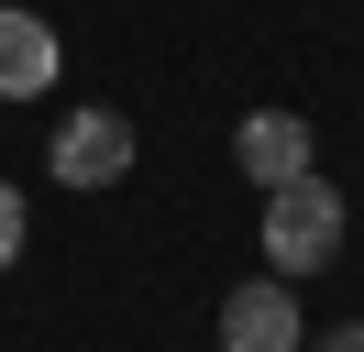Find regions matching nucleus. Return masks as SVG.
Segmentation results:
<instances>
[{
    "label": "nucleus",
    "mask_w": 364,
    "mask_h": 352,
    "mask_svg": "<svg viewBox=\"0 0 364 352\" xmlns=\"http://www.w3.org/2000/svg\"><path fill=\"white\" fill-rule=\"evenodd\" d=\"M342 253V187L331 176H287V187H265V275H320V264Z\"/></svg>",
    "instance_id": "f257e3e1"
},
{
    "label": "nucleus",
    "mask_w": 364,
    "mask_h": 352,
    "mask_svg": "<svg viewBox=\"0 0 364 352\" xmlns=\"http://www.w3.org/2000/svg\"><path fill=\"white\" fill-rule=\"evenodd\" d=\"M45 165H55V187H122L133 176V121L122 110H67L55 143H45Z\"/></svg>",
    "instance_id": "f03ea898"
},
{
    "label": "nucleus",
    "mask_w": 364,
    "mask_h": 352,
    "mask_svg": "<svg viewBox=\"0 0 364 352\" xmlns=\"http://www.w3.org/2000/svg\"><path fill=\"white\" fill-rule=\"evenodd\" d=\"M309 330H298V286L287 275H243L221 297V352H298Z\"/></svg>",
    "instance_id": "7ed1b4c3"
},
{
    "label": "nucleus",
    "mask_w": 364,
    "mask_h": 352,
    "mask_svg": "<svg viewBox=\"0 0 364 352\" xmlns=\"http://www.w3.org/2000/svg\"><path fill=\"white\" fill-rule=\"evenodd\" d=\"M232 165H243L254 187H287V176H309V165H320V143H309V121H298V110H243Z\"/></svg>",
    "instance_id": "20e7f679"
},
{
    "label": "nucleus",
    "mask_w": 364,
    "mask_h": 352,
    "mask_svg": "<svg viewBox=\"0 0 364 352\" xmlns=\"http://www.w3.org/2000/svg\"><path fill=\"white\" fill-rule=\"evenodd\" d=\"M55 77H67V44H55V22L0 0V99H45Z\"/></svg>",
    "instance_id": "39448f33"
},
{
    "label": "nucleus",
    "mask_w": 364,
    "mask_h": 352,
    "mask_svg": "<svg viewBox=\"0 0 364 352\" xmlns=\"http://www.w3.org/2000/svg\"><path fill=\"white\" fill-rule=\"evenodd\" d=\"M23 242H33V209H23V187H11V176H0V275H11V264H23Z\"/></svg>",
    "instance_id": "423d86ee"
},
{
    "label": "nucleus",
    "mask_w": 364,
    "mask_h": 352,
    "mask_svg": "<svg viewBox=\"0 0 364 352\" xmlns=\"http://www.w3.org/2000/svg\"><path fill=\"white\" fill-rule=\"evenodd\" d=\"M298 352H364V319H342L331 341H298Z\"/></svg>",
    "instance_id": "0eeeda50"
}]
</instances>
